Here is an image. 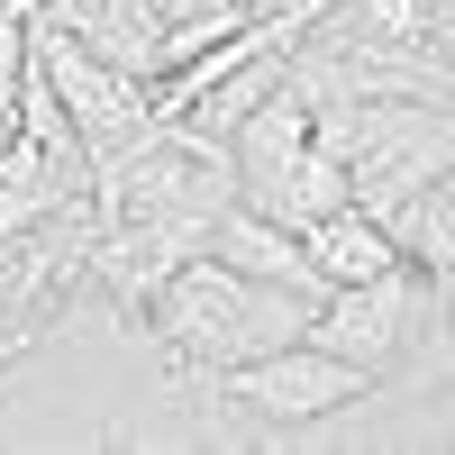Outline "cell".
<instances>
[{
    "instance_id": "5",
    "label": "cell",
    "mask_w": 455,
    "mask_h": 455,
    "mask_svg": "<svg viewBox=\"0 0 455 455\" xmlns=\"http://www.w3.org/2000/svg\"><path fill=\"white\" fill-rule=\"evenodd\" d=\"M210 255L219 264H237L246 283H274V291H291V300H328V283H319V264H310V246H300V228H283V219H264L255 201H228L219 210V228H210Z\"/></svg>"
},
{
    "instance_id": "2",
    "label": "cell",
    "mask_w": 455,
    "mask_h": 455,
    "mask_svg": "<svg viewBox=\"0 0 455 455\" xmlns=\"http://www.w3.org/2000/svg\"><path fill=\"white\" fill-rule=\"evenodd\" d=\"M28 64L55 83L64 119H73V137H83V156H92V173H100V164H119L128 146L156 137V92H146L137 73L100 64V55H92L55 10H36V19H28Z\"/></svg>"
},
{
    "instance_id": "4",
    "label": "cell",
    "mask_w": 455,
    "mask_h": 455,
    "mask_svg": "<svg viewBox=\"0 0 455 455\" xmlns=\"http://www.w3.org/2000/svg\"><path fill=\"white\" fill-rule=\"evenodd\" d=\"M219 401H237L264 428H310V419H328V410H347V401H373V373L347 364V355H328L319 337H291V347H274V355L228 364Z\"/></svg>"
},
{
    "instance_id": "1",
    "label": "cell",
    "mask_w": 455,
    "mask_h": 455,
    "mask_svg": "<svg viewBox=\"0 0 455 455\" xmlns=\"http://www.w3.org/2000/svg\"><path fill=\"white\" fill-rule=\"evenodd\" d=\"M137 319L156 328L182 364L228 373L246 355H274V347H291V337H310V300H291L274 283H246L237 264H219V255H192Z\"/></svg>"
},
{
    "instance_id": "6",
    "label": "cell",
    "mask_w": 455,
    "mask_h": 455,
    "mask_svg": "<svg viewBox=\"0 0 455 455\" xmlns=\"http://www.w3.org/2000/svg\"><path fill=\"white\" fill-rule=\"evenodd\" d=\"M300 246H310V264H319V283L337 291V283H364V274H383V264H401V237L373 210H328L319 228H300Z\"/></svg>"
},
{
    "instance_id": "3",
    "label": "cell",
    "mask_w": 455,
    "mask_h": 455,
    "mask_svg": "<svg viewBox=\"0 0 455 455\" xmlns=\"http://www.w3.org/2000/svg\"><path fill=\"white\" fill-rule=\"evenodd\" d=\"M428 300H437V274L428 264H383V274H364V283H337L319 310H310V337L328 355H347V364H364L373 383L419 347V319H428Z\"/></svg>"
}]
</instances>
